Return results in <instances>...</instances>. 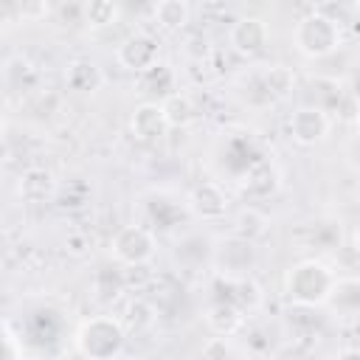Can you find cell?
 Segmentation results:
<instances>
[{"label": "cell", "instance_id": "cell-7", "mask_svg": "<svg viewBox=\"0 0 360 360\" xmlns=\"http://www.w3.org/2000/svg\"><path fill=\"white\" fill-rule=\"evenodd\" d=\"M267 39H270V28H267V22L259 20V17H245V20H239V22L231 28V45H233L239 53H245V56L259 53V51L267 45Z\"/></svg>", "mask_w": 360, "mask_h": 360}, {"label": "cell", "instance_id": "cell-5", "mask_svg": "<svg viewBox=\"0 0 360 360\" xmlns=\"http://www.w3.org/2000/svg\"><path fill=\"white\" fill-rule=\"evenodd\" d=\"M326 132H329V118L321 107H298L290 118V135L301 146H312L323 141Z\"/></svg>", "mask_w": 360, "mask_h": 360}, {"label": "cell", "instance_id": "cell-17", "mask_svg": "<svg viewBox=\"0 0 360 360\" xmlns=\"http://www.w3.org/2000/svg\"><path fill=\"white\" fill-rule=\"evenodd\" d=\"M0 129H3V118H0Z\"/></svg>", "mask_w": 360, "mask_h": 360}, {"label": "cell", "instance_id": "cell-3", "mask_svg": "<svg viewBox=\"0 0 360 360\" xmlns=\"http://www.w3.org/2000/svg\"><path fill=\"white\" fill-rule=\"evenodd\" d=\"M124 346V329L112 318H93L79 332V349L90 360H112Z\"/></svg>", "mask_w": 360, "mask_h": 360}, {"label": "cell", "instance_id": "cell-11", "mask_svg": "<svg viewBox=\"0 0 360 360\" xmlns=\"http://www.w3.org/2000/svg\"><path fill=\"white\" fill-rule=\"evenodd\" d=\"M160 110H163V118L169 127H183L194 118V104L188 96H180V93H172L169 98L160 101Z\"/></svg>", "mask_w": 360, "mask_h": 360}, {"label": "cell", "instance_id": "cell-8", "mask_svg": "<svg viewBox=\"0 0 360 360\" xmlns=\"http://www.w3.org/2000/svg\"><path fill=\"white\" fill-rule=\"evenodd\" d=\"M132 129H135V135L143 138V141H155V138H160V135L169 129L160 104H158V101H146V104H141V107L135 110V115H132Z\"/></svg>", "mask_w": 360, "mask_h": 360}, {"label": "cell", "instance_id": "cell-9", "mask_svg": "<svg viewBox=\"0 0 360 360\" xmlns=\"http://www.w3.org/2000/svg\"><path fill=\"white\" fill-rule=\"evenodd\" d=\"M65 79H68V84H70L73 90H79V93H93V90H98V84H101V70H98L93 62H87V59H76L73 65H68Z\"/></svg>", "mask_w": 360, "mask_h": 360}, {"label": "cell", "instance_id": "cell-2", "mask_svg": "<svg viewBox=\"0 0 360 360\" xmlns=\"http://www.w3.org/2000/svg\"><path fill=\"white\" fill-rule=\"evenodd\" d=\"M335 278L321 262H304L290 270L287 276V292L298 304H321L326 301Z\"/></svg>", "mask_w": 360, "mask_h": 360}, {"label": "cell", "instance_id": "cell-6", "mask_svg": "<svg viewBox=\"0 0 360 360\" xmlns=\"http://www.w3.org/2000/svg\"><path fill=\"white\" fill-rule=\"evenodd\" d=\"M118 62L127 70L143 73L158 62V39L149 34H132L118 45Z\"/></svg>", "mask_w": 360, "mask_h": 360}, {"label": "cell", "instance_id": "cell-4", "mask_svg": "<svg viewBox=\"0 0 360 360\" xmlns=\"http://www.w3.org/2000/svg\"><path fill=\"white\" fill-rule=\"evenodd\" d=\"M112 253L124 264H143L155 253V236L141 225H127L112 239Z\"/></svg>", "mask_w": 360, "mask_h": 360}, {"label": "cell", "instance_id": "cell-1", "mask_svg": "<svg viewBox=\"0 0 360 360\" xmlns=\"http://www.w3.org/2000/svg\"><path fill=\"white\" fill-rule=\"evenodd\" d=\"M295 45L304 56H326L332 53L338 45H340V25L338 20L315 11L309 17H304L298 25H295Z\"/></svg>", "mask_w": 360, "mask_h": 360}, {"label": "cell", "instance_id": "cell-12", "mask_svg": "<svg viewBox=\"0 0 360 360\" xmlns=\"http://www.w3.org/2000/svg\"><path fill=\"white\" fill-rule=\"evenodd\" d=\"M188 14H191L188 6L180 3V0H163V3L155 6V20H158L163 28H169V31L183 28V25L188 22Z\"/></svg>", "mask_w": 360, "mask_h": 360}, {"label": "cell", "instance_id": "cell-16", "mask_svg": "<svg viewBox=\"0 0 360 360\" xmlns=\"http://www.w3.org/2000/svg\"><path fill=\"white\" fill-rule=\"evenodd\" d=\"M115 14H118V8H115L112 3H107V0H96V3L84 6V20H87L90 25H96V28L110 25V22L115 20Z\"/></svg>", "mask_w": 360, "mask_h": 360}, {"label": "cell", "instance_id": "cell-14", "mask_svg": "<svg viewBox=\"0 0 360 360\" xmlns=\"http://www.w3.org/2000/svg\"><path fill=\"white\" fill-rule=\"evenodd\" d=\"M264 87H267V93H270L273 98H284V96H290V90L295 87V76H292L290 68L273 65V68L264 73Z\"/></svg>", "mask_w": 360, "mask_h": 360}, {"label": "cell", "instance_id": "cell-10", "mask_svg": "<svg viewBox=\"0 0 360 360\" xmlns=\"http://www.w3.org/2000/svg\"><path fill=\"white\" fill-rule=\"evenodd\" d=\"M53 191V177L45 169H31L25 172V177L20 180V194L31 202H42L48 194Z\"/></svg>", "mask_w": 360, "mask_h": 360}, {"label": "cell", "instance_id": "cell-15", "mask_svg": "<svg viewBox=\"0 0 360 360\" xmlns=\"http://www.w3.org/2000/svg\"><path fill=\"white\" fill-rule=\"evenodd\" d=\"M264 225H267V217L259 214L256 208H245V211H239V217H236V233H239L245 242H253L256 236H262V233H264Z\"/></svg>", "mask_w": 360, "mask_h": 360}, {"label": "cell", "instance_id": "cell-13", "mask_svg": "<svg viewBox=\"0 0 360 360\" xmlns=\"http://www.w3.org/2000/svg\"><path fill=\"white\" fill-rule=\"evenodd\" d=\"M208 191H211V183L200 186V188L191 194V208H194L200 217H205V219H217V217H222V214H225V197H222V194H217V197L211 200V197H208Z\"/></svg>", "mask_w": 360, "mask_h": 360}]
</instances>
